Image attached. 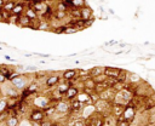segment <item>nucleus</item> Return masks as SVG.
Masks as SVG:
<instances>
[{
    "mask_svg": "<svg viewBox=\"0 0 155 126\" xmlns=\"http://www.w3.org/2000/svg\"><path fill=\"white\" fill-rule=\"evenodd\" d=\"M136 115H137V108H136L133 104L128 103V104L124 108V111H122V114H121V118L131 125V122L134 120Z\"/></svg>",
    "mask_w": 155,
    "mask_h": 126,
    "instance_id": "1",
    "label": "nucleus"
},
{
    "mask_svg": "<svg viewBox=\"0 0 155 126\" xmlns=\"http://www.w3.org/2000/svg\"><path fill=\"white\" fill-rule=\"evenodd\" d=\"M104 124H105V118L97 111H94L92 115L88 116L87 126H104Z\"/></svg>",
    "mask_w": 155,
    "mask_h": 126,
    "instance_id": "2",
    "label": "nucleus"
},
{
    "mask_svg": "<svg viewBox=\"0 0 155 126\" xmlns=\"http://www.w3.org/2000/svg\"><path fill=\"white\" fill-rule=\"evenodd\" d=\"M54 107H56V113H59V114H62V115H65V114L71 113L69 102L65 101V99L58 101L57 103H54Z\"/></svg>",
    "mask_w": 155,
    "mask_h": 126,
    "instance_id": "3",
    "label": "nucleus"
},
{
    "mask_svg": "<svg viewBox=\"0 0 155 126\" xmlns=\"http://www.w3.org/2000/svg\"><path fill=\"white\" fill-rule=\"evenodd\" d=\"M10 82H11V84H12V86H13V87H16L18 91H22L23 88H25V87H27L28 79H27V78H25L23 74H19L17 78L12 79Z\"/></svg>",
    "mask_w": 155,
    "mask_h": 126,
    "instance_id": "4",
    "label": "nucleus"
},
{
    "mask_svg": "<svg viewBox=\"0 0 155 126\" xmlns=\"http://www.w3.org/2000/svg\"><path fill=\"white\" fill-rule=\"evenodd\" d=\"M45 119V114L42 111V109L39 108H34L30 110L29 113V121H36V122H41Z\"/></svg>",
    "mask_w": 155,
    "mask_h": 126,
    "instance_id": "5",
    "label": "nucleus"
},
{
    "mask_svg": "<svg viewBox=\"0 0 155 126\" xmlns=\"http://www.w3.org/2000/svg\"><path fill=\"white\" fill-rule=\"evenodd\" d=\"M62 79L67 81H75L79 79L78 69H67L62 73Z\"/></svg>",
    "mask_w": 155,
    "mask_h": 126,
    "instance_id": "6",
    "label": "nucleus"
},
{
    "mask_svg": "<svg viewBox=\"0 0 155 126\" xmlns=\"http://www.w3.org/2000/svg\"><path fill=\"white\" fill-rule=\"evenodd\" d=\"M59 81H61V76L58 74H53V75H50L45 80V86L48 87V88H54L58 85Z\"/></svg>",
    "mask_w": 155,
    "mask_h": 126,
    "instance_id": "7",
    "label": "nucleus"
},
{
    "mask_svg": "<svg viewBox=\"0 0 155 126\" xmlns=\"http://www.w3.org/2000/svg\"><path fill=\"white\" fill-rule=\"evenodd\" d=\"M103 73L107 78H117L119 74L121 73V69L116 68V67H104Z\"/></svg>",
    "mask_w": 155,
    "mask_h": 126,
    "instance_id": "8",
    "label": "nucleus"
},
{
    "mask_svg": "<svg viewBox=\"0 0 155 126\" xmlns=\"http://www.w3.org/2000/svg\"><path fill=\"white\" fill-rule=\"evenodd\" d=\"M78 93H79V88H78L76 86H70V87L65 91V93H64V96H63V99H65V101L69 102V101L76 98Z\"/></svg>",
    "mask_w": 155,
    "mask_h": 126,
    "instance_id": "9",
    "label": "nucleus"
},
{
    "mask_svg": "<svg viewBox=\"0 0 155 126\" xmlns=\"http://www.w3.org/2000/svg\"><path fill=\"white\" fill-rule=\"evenodd\" d=\"M25 7H27V5H25L24 2H22V1H16V2H15V6H13V8H12V11H11V13H12V15H16V16H21V15L24 13Z\"/></svg>",
    "mask_w": 155,
    "mask_h": 126,
    "instance_id": "10",
    "label": "nucleus"
},
{
    "mask_svg": "<svg viewBox=\"0 0 155 126\" xmlns=\"http://www.w3.org/2000/svg\"><path fill=\"white\" fill-rule=\"evenodd\" d=\"M92 17H93V12H92V8L91 7H88L86 5V6H84V7L80 8V18L81 19L87 21V19H90Z\"/></svg>",
    "mask_w": 155,
    "mask_h": 126,
    "instance_id": "11",
    "label": "nucleus"
},
{
    "mask_svg": "<svg viewBox=\"0 0 155 126\" xmlns=\"http://www.w3.org/2000/svg\"><path fill=\"white\" fill-rule=\"evenodd\" d=\"M24 15H25L30 21H38V18H39V13H38L31 6H27V7H25Z\"/></svg>",
    "mask_w": 155,
    "mask_h": 126,
    "instance_id": "12",
    "label": "nucleus"
},
{
    "mask_svg": "<svg viewBox=\"0 0 155 126\" xmlns=\"http://www.w3.org/2000/svg\"><path fill=\"white\" fill-rule=\"evenodd\" d=\"M124 108H125V107H122V105H120V104L111 103V116H114L115 119L119 118V116H121V114H122V111H124Z\"/></svg>",
    "mask_w": 155,
    "mask_h": 126,
    "instance_id": "13",
    "label": "nucleus"
},
{
    "mask_svg": "<svg viewBox=\"0 0 155 126\" xmlns=\"http://www.w3.org/2000/svg\"><path fill=\"white\" fill-rule=\"evenodd\" d=\"M76 99H78L79 102H81L84 105L91 104V102H90V96H88L87 93H85L84 91H79V93H78V96H76Z\"/></svg>",
    "mask_w": 155,
    "mask_h": 126,
    "instance_id": "14",
    "label": "nucleus"
},
{
    "mask_svg": "<svg viewBox=\"0 0 155 126\" xmlns=\"http://www.w3.org/2000/svg\"><path fill=\"white\" fill-rule=\"evenodd\" d=\"M25 90L29 92L30 96L34 94V93H36V92L39 91V82H38V81H30V82L27 85Z\"/></svg>",
    "mask_w": 155,
    "mask_h": 126,
    "instance_id": "15",
    "label": "nucleus"
},
{
    "mask_svg": "<svg viewBox=\"0 0 155 126\" xmlns=\"http://www.w3.org/2000/svg\"><path fill=\"white\" fill-rule=\"evenodd\" d=\"M69 105H70V109H71L73 113H75V111H80V109L84 107V104H82L81 102H79L76 98L69 101Z\"/></svg>",
    "mask_w": 155,
    "mask_h": 126,
    "instance_id": "16",
    "label": "nucleus"
},
{
    "mask_svg": "<svg viewBox=\"0 0 155 126\" xmlns=\"http://www.w3.org/2000/svg\"><path fill=\"white\" fill-rule=\"evenodd\" d=\"M42 111H44V114H45V118L50 119L51 116H53V115L56 114V107H54V104H48L47 107H45V108L42 109Z\"/></svg>",
    "mask_w": 155,
    "mask_h": 126,
    "instance_id": "17",
    "label": "nucleus"
},
{
    "mask_svg": "<svg viewBox=\"0 0 155 126\" xmlns=\"http://www.w3.org/2000/svg\"><path fill=\"white\" fill-rule=\"evenodd\" d=\"M21 121L18 116H11L8 115L7 119L5 120V126H19Z\"/></svg>",
    "mask_w": 155,
    "mask_h": 126,
    "instance_id": "18",
    "label": "nucleus"
},
{
    "mask_svg": "<svg viewBox=\"0 0 155 126\" xmlns=\"http://www.w3.org/2000/svg\"><path fill=\"white\" fill-rule=\"evenodd\" d=\"M110 88L108 82L107 81H103V82H96V86H94V92H97L98 94H101L102 92H104L105 90Z\"/></svg>",
    "mask_w": 155,
    "mask_h": 126,
    "instance_id": "19",
    "label": "nucleus"
},
{
    "mask_svg": "<svg viewBox=\"0 0 155 126\" xmlns=\"http://www.w3.org/2000/svg\"><path fill=\"white\" fill-rule=\"evenodd\" d=\"M103 68H104V67H99V65L92 67V68L88 70V75H90L91 78H96V76H98V75H101V74L103 73Z\"/></svg>",
    "mask_w": 155,
    "mask_h": 126,
    "instance_id": "20",
    "label": "nucleus"
},
{
    "mask_svg": "<svg viewBox=\"0 0 155 126\" xmlns=\"http://www.w3.org/2000/svg\"><path fill=\"white\" fill-rule=\"evenodd\" d=\"M31 22H33V21H30L24 13L21 15L19 18H18V25H21V27H29V25L31 24Z\"/></svg>",
    "mask_w": 155,
    "mask_h": 126,
    "instance_id": "21",
    "label": "nucleus"
},
{
    "mask_svg": "<svg viewBox=\"0 0 155 126\" xmlns=\"http://www.w3.org/2000/svg\"><path fill=\"white\" fill-rule=\"evenodd\" d=\"M82 84H84V87H87V88H92L94 90V86H96V80L91 76L86 78L85 80H82Z\"/></svg>",
    "mask_w": 155,
    "mask_h": 126,
    "instance_id": "22",
    "label": "nucleus"
},
{
    "mask_svg": "<svg viewBox=\"0 0 155 126\" xmlns=\"http://www.w3.org/2000/svg\"><path fill=\"white\" fill-rule=\"evenodd\" d=\"M117 82H122V84H127V80H128V73L124 69H121V73L119 74V76L116 78Z\"/></svg>",
    "mask_w": 155,
    "mask_h": 126,
    "instance_id": "23",
    "label": "nucleus"
},
{
    "mask_svg": "<svg viewBox=\"0 0 155 126\" xmlns=\"http://www.w3.org/2000/svg\"><path fill=\"white\" fill-rule=\"evenodd\" d=\"M36 29H39V30H50L51 29V24L47 21H41V22H38Z\"/></svg>",
    "mask_w": 155,
    "mask_h": 126,
    "instance_id": "24",
    "label": "nucleus"
},
{
    "mask_svg": "<svg viewBox=\"0 0 155 126\" xmlns=\"http://www.w3.org/2000/svg\"><path fill=\"white\" fill-rule=\"evenodd\" d=\"M70 8L74 7V8H81L84 6H86V1L85 0H70Z\"/></svg>",
    "mask_w": 155,
    "mask_h": 126,
    "instance_id": "25",
    "label": "nucleus"
},
{
    "mask_svg": "<svg viewBox=\"0 0 155 126\" xmlns=\"http://www.w3.org/2000/svg\"><path fill=\"white\" fill-rule=\"evenodd\" d=\"M15 2H16V1H13V0H5V4H4L2 10L11 12V11H12V8H13V6H15Z\"/></svg>",
    "mask_w": 155,
    "mask_h": 126,
    "instance_id": "26",
    "label": "nucleus"
},
{
    "mask_svg": "<svg viewBox=\"0 0 155 126\" xmlns=\"http://www.w3.org/2000/svg\"><path fill=\"white\" fill-rule=\"evenodd\" d=\"M68 15L71 17V18H80V8H69L68 10Z\"/></svg>",
    "mask_w": 155,
    "mask_h": 126,
    "instance_id": "27",
    "label": "nucleus"
},
{
    "mask_svg": "<svg viewBox=\"0 0 155 126\" xmlns=\"http://www.w3.org/2000/svg\"><path fill=\"white\" fill-rule=\"evenodd\" d=\"M67 16H68V12H64V11H56V12L53 13V18L57 19V21H62V19H64Z\"/></svg>",
    "mask_w": 155,
    "mask_h": 126,
    "instance_id": "28",
    "label": "nucleus"
},
{
    "mask_svg": "<svg viewBox=\"0 0 155 126\" xmlns=\"http://www.w3.org/2000/svg\"><path fill=\"white\" fill-rule=\"evenodd\" d=\"M11 71H12V69L10 67H7V65H0V74L4 75L6 79H7V76L10 75Z\"/></svg>",
    "mask_w": 155,
    "mask_h": 126,
    "instance_id": "29",
    "label": "nucleus"
},
{
    "mask_svg": "<svg viewBox=\"0 0 155 126\" xmlns=\"http://www.w3.org/2000/svg\"><path fill=\"white\" fill-rule=\"evenodd\" d=\"M88 96H90V102H91V104H92V105H94V104H96V103H97V102L101 99L99 94H98L97 92H94V91H93L92 93H90Z\"/></svg>",
    "mask_w": 155,
    "mask_h": 126,
    "instance_id": "30",
    "label": "nucleus"
},
{
    "mask_svg": "<svg viewBox=\"0 0 155 126\" xmlns=\"http://www.w3.org/2000/svg\"><path fill=\"white\" fill-rule=\"evenodd\" d=\"M69 7L63 2V1H58L57 2V6H56V11H64V12H68Z\"/></svg>",
    "mask_w": 155,
    "mask_h": 126,
    "instance_id": "31",
    "label": "nucleus"
},
{
    "mask_svg": "<svg viewBox=\"0 0 155 126\" xmlns=\"http://www.w3.org/2000/svg\"><path fill=\"white\" fill-rule=\"evenodd\" d=\"M79 30L74 25H65V28H64V34H75Z\"/></svg>",
    "mask_w": 155,
    "mask_h": 126,
    "instance_id": "32",
    "label": "nucleus"
},
{
    "mask_svg": "<svg viewBox=\"0 0 155 126\" xmlns=\"http://www.w3.org/2000/svg\"><path fill=\"white\" fill-rule=\"evenodd\" d=\"M115 120H116V121H115V126H131V125H130L127 121H125V120H124L121 116L116 118Z\"/></svg>",
    "mask_w": 155,
    "mask_h": 126,
    "instance_id": "33",
    "label": "nucleus"
},
{
    "mask_svg": "<svg viewBox=\"0 0 155 126\" xmlns=\"http://www.w3.org/2000/svg\"><path fill=\"white\" fill-rule=\"evenodd\" d=\"M11 12L8 11H5V10H1V18H2V22H8L10 17H11Z\"/></svg>",
    "mask_w": 155,
    "mask_h": 126,
    "instance_id": "34",
    "label": "nucleus"
},
{
    "mask_svg": "<svg viewBox=\"0 0 155 126\" xmlns=\"http://www.w3.org/2000/svg\"><path fill=\"white\" fill-rule=\"evenodd\" d=\"M128 79L131 80V84H134V82H139L140 81V78L134 74V73H131V75H128Z\"/></svg>",
    "mask_w": 155,
    "mask_h": 126,
    "instance_id": "35",
    "label": "nucleus"
},
{
    "mask_svg": "<svg viewBox=\"0 0 155 126\" xmlns=\"http://www.w3.org/2000/svg\"><path fill=\"white\" fill-rule=\"evenodd\" d=\"M7 110V99H0V113Z\"/></svg>",
    "mask_w": 155,
    "mask_h": 126,
    "instance_id": "36",
    "label": "nucleus"
},
{
    "mask_svg": "<svg viewBox=\"0 0 155 126\" xmlns=\"http://www.w3.org/2000/svg\"><path fill=\"white\" fill-rule=\"evenodd\" d=\"M18 18H19V16L11 15V17H10V19H8L7 23H10V24H18Z\"/></svg>",
    "mask_w": 155,
    "mask_h": 126,
    "instance_id": "37",
    "label": "nucleus"
},
{
    "mask_svg": "<svg viewBox=\"0 0 155 126\" xmlns=\"http://www.w3.org/2000/svg\"><path fill=\"white\" fill-rule=\"evenodd\" d=\"M40 126H53V122L50 120V119H47V118H45L41 122H40Z\"/></svg>",
    "mask_w": 155,
    "mask_h": 126,
    "instance_id": "38",
    "label": "nucleus"
},
{
    "mask_svg": "<svg viewBox=\"0 0 155 126\" xmlns=\"http://www.w3.org/2000/svg\"><path fill=\"white\" fill-rule=\"evenodd\" d=\"M93 79L96 80V82H103V81L107 80V76L104 75V73H102L101 75H98V76H96V78H93Z\"/></svg>",
    "mask_w": 155,
    "mask_h": 126,
    "instance_id": "39",
    "label": "nucleus"
},
{
    "mask_svg": "<svg viewBox=\"0 0 155 126\" xmlns=\"http://www.w3.org/2000/svg\"><path fill=\"white\" fill-rule=\"evenodd\" d=\"M67 25V24H65ZM65 25H59V27H57V28H54L53 29V31L56 33V34H62V33H64V28H65Z\"/></svg>",
    "mask_w": 155,
    "mask_h": 126,
    "instance_id": "40",
    "label": "nucleus"
},
{
    "mask_svg": "<svg viewBox=\"0 0 155 126\" xmlns=\"http://www.w3.org/2000/svg\"><path fill=\"white\" fill-rule=\"evenodd\" d=\"M73 126H85V122L82 120H75L74 124H73Z\"/></svg>",
    "mask_w": 155,
    "mask_h": 126,
    "instance_id": "41",
    "label": "nucleus"
},
{
    "mask_svg": "<svg viewBox=\"0 0 155 126\" xmlns=\"http://www.w3.org/2000/svg\"><path fill=\"white\" fill-rule=\"evenodd\" d=\"M6 81H7V79H6L4 75H1V74H0V85H2V84H4V82H6Z\"/></svg>",
    "mask_w": 155,
    "mask_h": 126,
    "instance_id": "42",
    "label": "nucleus"
},
{
    "mask_svg": "<svg viewBox=\"0 0 155 126\" xmlns=\"http://www.w3.org/2000/svg\"><path fill=\"white\" fill-rule=\"evenodd\" d=\"M27 70H28V71H35V70H36V67L29 65V67H27Z\"/></svg>",
    "mask_w": 155,
    "mask_h": 126,
    "instance_id": "43",
    "label": "nucleus"
},
{
    "mask_svg": "<svg viewBox=\"0 0 155 126\" xmlns=\"http://www.w3.org/2000/svg\"><path fill=\"white\" fill-rule=\"evenodd\" d=\"M4 4H5V0H0V10H2Z\"/></svg>",
    "mask_w": 155,
    "mask_h": 126,
    "instance_id": "44",
    "label": "nucleus"
},
{
    "mask_svg": "<svg viewBox=\"0 0 155 126\" xmlns=\"http://www.w3.org/2000/svg\"><path fill=\"white\" fill-rule=\"evenodd\" d=\"M1 94H2V90H1V87H0V97H1Z\"/></svg>",
    "mask_w": 155,
    "mask_h": 126,
    "instance_id": "45",
    "label": "nucleus"
},
{
    "mask_svg": "<svg viewBox=\"0 0 155 126\" xmlns=\"http://www.w3.org/2000/svg\"><path fill=\"white\" fill-rule=\"evenodd\" d=\"M140 126H148V125H140Z\"/></svg>",
    "mask_w": 155,
    "mask_h": 126,
    "instance_id": "46",
    "label": "nucleus"
},
{
    "mask_svg": "<svg viewBox=\"0 0 155 126\" xmlns=\"http://www.w3.org/2000/svg\"><path fill=\"white\" fill-rule=\"evenodd\" d=\"M59 1H65V0H59Z\"/></svg>",
    "mask_w": 155,
    "mask_h": 126,
    "instance_id": "47",
    "label": "nucleus"
},
{
    "mask_svg": "<svg viewBox=\"0 0 155 126\" xmlns=\"http://www.w3.org/2000/svg\"><path fill=\"white\" fill-rule=\"evenodd\" d=\"M24 1H28V0H24Z\"/></svg>",
    "mask_w": 155,
    "mask_h": 126,
    "instance_id": "48",
    "label": "nucleus"
}]
</instances>
